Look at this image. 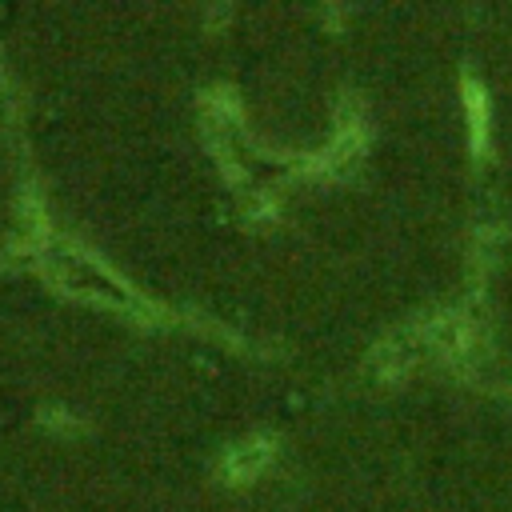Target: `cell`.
<instances>
[{
	"label": "cell",
	"mask_w": 512,
	"mask_h": 512,
	"mask_svg": "<svg viewBox=\"0 0 512 512\" xmlns=\"http://www.w3.org/2000/svg\"><path fill=\"white\" fill-rule=\"evenodd\" d=\"M468 112H472V136H476V148H480L484 132H488V108H484V92L480 88H468Z\"/></svg>",
	"instance_id": "6da1fadb"
}]
</instances>
